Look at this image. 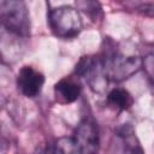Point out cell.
I'll use <instances>...</instances> for the list:
<instances>
[{
  "mask_svg": "<svg viewBox=\"0 0 154 154\" xmlns=\"http://www.w3.org/2000/svg\"><path fill=\"white\" fill-rule=\"evenodd\" d=\"M101 55L107 78L112 82L125 81L142 67V58L136 54L125 53L119 48L111 49Z\"/></svg>",
  "mask_w": 154,
  "mask_h": 154,
  "instance_id": "cell-1",
  "label": "cell"
},
{
  "mask_svg": "<svg viewBox=\"0 0 154 154\" xmlns=\"http://www.w3.org/2000/svg\"><path fill=\"white\" fill-rule=\"evenodd\" d=\"M0 17L2 26L8 32L20 37H26L30 35V16L26 5L23 1H1Z\"/></svg>",
  "mask_w": 154,
  "mask_h": 154,
  "instance_id": "cell-2",
  "label": "cell"
},
{
  "mask_svg": "<svg viewBox=\"0 0 154 154\" xmlns=\"http://www.w3.org/2000/svg\"><path fill=\"white\" fill-rule=\"evenodd\" d=\"M47 18L53 34L61 38L75 37L83 28L82 18L78 11L71 6L63 5L54 7L49 10Z\"/></svg>",
  "mask_w": 154,
  "mask_h": 154,
  "instance_id": "cell-3",
  "label": "cell"
},
{
  "mask_svg": "<svg viewBox=\"0 0 154 154\" xmlns=\"http://www.w3.org/2000/svg\"><path fill=\"white\" fill-rule=\"evenodd\" d=\"M75 73L78 79H83L89 88L97 94H102L107 89L109 81L105 71L102 55L82 57L76 65Z\"/></svg>",
  "mask_w": 154,
  "mask_h": 154,
  "instance_id": "cell-4",
  "label": "cell"
},
{
  "mask_svg": "<svg viewBox=\"0 0 154 154\" xmlns=\"http://www.w3.org/2000/svg\"><path fill=\"white\" fill-rule=\"evenodd\" d=\"M72 142L77 154H97L99 152V130L90 119L82 120L73 131Z\"/></svg>",
  "mask_w": 154,
  "mask_h": 154,
  "instance_id": "cell-5",
  "label": "cell"
},
{
  "mask_svg": "<svg viewBox=\"0 0 154 154\" xmlns=\"http://www.w3.org/2000/svg\"><path fill=\"white\" fill-rule=\"evenodd\" d=\"M45 84L43 75L31 66H23L17 75V88L26 97L37 96Z\"/></svg>",
  "mask_w": 154,
  "mask_h": 154,
  "instance_id": "cell-6",
  "label": "cell"
},
{
  "mask_svg": "<svg viewBox=\"0 0 154 154\" xmlns=\"http://www.w3.org/2000/svg\"><path fill=\"white\" fill-rule=\"evenodd\" d=\"M82 91L79 79L77 77H65L54 85L55 100L60 103H71L76 101Z\"/></svg>",
  "mask_w": 154,
  "mask_h": 154,
  "instance_id": "cell-7",
  "label": "cell"
},
{
  "mask_svg": "<svg viewBox=\"0 0 154 154\" xmlns=\"http://www.w3.org/2000/svg\"><path fill=\"white\" fill-rule=\"evenodd\" d=\"M117 134L122 141L123 154H144L136 132L130 124L122 125L117 130Z\"/></svg>",
  "mask_w": 154,
  "mask_h": 154,
  "instance_id": "cell-8",
  "label": "cell"
},
{
  "mask_svg": "<svg viewBox=\"0 0 154 154\" xmlns=\"http://www.w3.org/2000/svg\"><path fill=\"white\" fill-rule=\"evenodd\" d=\"M107 102L109 106H112L116 109L125 111L134 105V97L126 89L113 88L107 94Z\"/></svg>",
  "mask_w": 154,
  "mask_h": 154,
  "instance_id": "cell-9",
  "label": "cell"
},
{
  "mask_svg": "<svg viewBox=\"0 0 154 154\" xmlns=\"http://www.w3.org/2000/svg\"><path fill=\"white\" fill-rule=\"evenodd\" d=\"M142 69L144 70L150 82L154 83V43L147 48L144 57L142 58Z\"/></svg>",
  "mask_w": 154,
  "mask_h": 154,
  "instance_id": "cell-10",
  "label": "cell"
},
{
  "mask_svg": "<svg viewBox=\"0 0 154 154\" xmlns=\"http://www.w3.org/2000/svg\"><path fill=\"white\" fill-rule=\"evenodd\" d=\"M141 10H142L144 13H147V14H152V16H154V5H153V4L143 5V6L141 7Z\"/></svg>",
  "mask_w": 154,
  "mask_h": 154,
  "instance_id": "cell-11",
  "label": "cell"
}]
</instances>
